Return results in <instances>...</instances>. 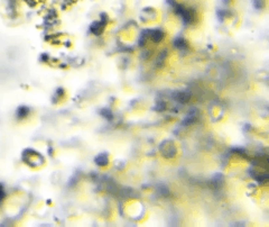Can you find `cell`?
<instances>
[{
    "mask_svg": "<svg viewBox=\"0 0 269 227\" xmlns=\"http://www.w3.org/2000/svg\"><path fill=\"white\" fill-rule=\"evenodd\" d=\"M3 196H5V191H3L2 187H1V186H0V200L2 199V198H3Z\"/></svg>",
    "mask_w": 269,
    "mask_h": 227,
    "instance_id": "cell-3",
    "label": "cell"
},
{
    "mask_svg": "<svg viewBox=\"0 0 269 227\" xmlns=\"http://www.w3.org/2000/svg\"><path fill=\"white\" fill-rule=\"evenodd\" d=\"M96 163L99 165H101V166H104V165L108 164V156H107V154H104V153H102V154H100L98 158H96Z\"/></svg>",
    "mask_w": 269,
    "mask_h": 227,
    "instance_id": "cell-1",
    "label": "cell"
},
{
    "mask_svg": "<svg viewBox=\"0 0 269 227\" xmlns=\"http://www.w3.org/2000/svg\"><path fill=\"white\" fill-rule=\"evenodd\" d=\"M27 114H28V109L26 108V107H20V108H18V110H17V116H18L19 118L26 117Z\"/></svg>",
    "mask_w": 269,
    "mask_h": 227,
    "instance_id": "cell-2",
    "label": "cell"
}]
</instances>
